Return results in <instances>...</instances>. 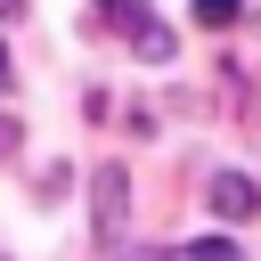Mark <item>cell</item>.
Segmentation results:
<instances>
[{"instance_id": "10", "label": "cell", "mask_w": 261, "mask_h": 261, "mask_svg": "<svg viewBox=\"0 0 261 261\" xmlns=\"http://www.w3.org/2000/svg\"><path fill=\"white\" fill-rule=\"evenodd\" d=\"M0 261H8V253H0Z\"/></svg>"}, {"instance_id": "8", "label": "cell", "mask_w": 261, "mask_h": 261, "mask_svg": "<svg viewBox=\"0 0 261 261\" xmlns=\"http://www.w3.org/2000/svg\"><path fill=\"white\" fill-rule=\"evenodd\" d=\"M8 82H16V65H8V41H0V90H8Z\"/></svg>"}, {"instance_id": "7", "label": "cell", "mask_w": 261, "mask_h": 261, "mask_svg": "<svg viewBox=\"0 0 261 261\" xmlns=\"http://www.w3.org/2000/svg\"><path fill=\"white\" fill-rule=\"evenodd\" d=\"M16 147H24V130H16V114H0V163H8Z\"/></svg>"}, {"instance_id": "2", "label": "cell", "mask_w": 261, "mask_h": 261, "mask_svg": "<svg viewBox=\"0 0 261 261\" xmlns=\"http://www.w3.org/2000/svg\"><path fill=\"white\" fill-rule=\"evenodd\" d=\"M204 196H212V212H220V220H253V212H261V188H253L245 171H220Z\"/></svg>"}, {"instance_id": "3", "label": "cell", "mask_w": 261, "mask_h": 261, "mask_svg": "<svg viewBox=\"0 0 261 261\" xmlns=\"http://www.w3.org/2000/svg\"><path fill=\"white\" fill-rule=\"evenodd\" d=\"M98 24H106V33H130V41H139V33L155 24V8H147V0H106V8H98Z\"/></svg>"}, {"instance_id": "6", "label": "cell", "mask_w": 261, "mask_h": 261, "mask_svg": "<svg viewBox=\"0 0 261 261\" xmlns=\"http://www.w3.org/2000/svg\"><path fill=\"white\" fill-rule=\"evenodd\" d=\"M237 16H245V0H196V24H212V33L237 24Z\"/></svg>"}, {"instance_id": "9", "label": "cell", "mask_w": 261, "mask_h": 261, "mask_svg": "<svg viewBox=\"0 0 261 261\" xmlns=\"http://www.w3.org/2000/svg\"><path fill=\"white\" fill-rule=\"evenodd\" d=\"M0 16H24V0H0Z\"/></svg>"}, {"instance_id": "1", "label": "cell", "mask_w": 261, "mask_h": 261, "mask_svg": "<svg viewBox=\"0 0 261 261\" xmlns=\"http://www.w3.org/2000/svg\"><path fill=\"white\" fill-rule=\"evenodd\" d=\"M90 212H98V237H122V212H130V171H122V163H106V171H98Z\"/></svg>"}, {"instance_id": "4", "label": "cell", "mask_w": 261, "mask_h": 261, "mask_svg": "<svg viewBox=\"0 0 261 261\" xmlns=\"http://www.w3.org/2000/svg\"><path fill=\"white\" fill-rule=\"evenodd\" d=\"M171 261H245V245H237V237H196V245H179Z\"/></svg>"}, {"instance_id": "5", "label": "cell", "mask_w": 261, "mask_h": 261, "mask_svg": "<svg viewBox=\"0 0 261 261\" xmlns=\"http://www.w3.org/2000/svg\"><path fill=\"white\" fill-rule=\"evenodd\" d=\"M139 57H147V65H163V57H179V41H171V24H163V16H155V24L139 33Z\"/></svg>"}]
</instances>
